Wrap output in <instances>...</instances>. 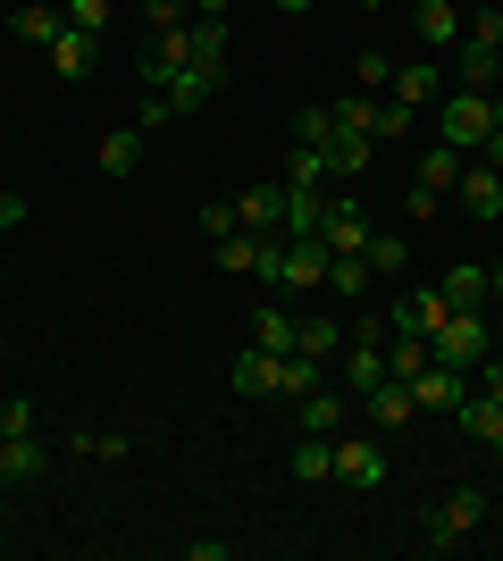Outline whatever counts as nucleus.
<instances>
[{
	"mask_svg": "<svg viewBox=\"0 0 503 561\" xmlns=\"http://www.w3.org/2000/svg\"><path fill=\"white\" fill-rule=\"evenodd\" d=\"M487 519H495V503H487L479 486H454L445 503H428V519H420V528H428L436 553H454V545H470V528H487Z\"/></svg>",
	"mask_w": 503,
	"mask_h": 561,
	"instance_id": "f257e3e1",
	"label": "nucleus"
},
{
	"mask_svg": "<svg viewBox=\"0 0 503 561\" xmlns=\"http://www.w3.org/2000/svg\"><path fill=\"white\" fill-rule=\"evenodd\" d=\"M428 352L445 360V369H479L487 352H495V335H487L479 310H445V319L428 328Z\"/></svg>",
	"mask_w": 503,
	"mask_h": 561,
	"instance_id": "f03ea898",
	"label": "nucleus"
},
{
	"mask_svg": "<svg viewBox=\"0 0 503 561\" xmlns=\"http://www.w3.org/2000/svg\"><path fill=\"white\" fill-rule=\"evenodd\" d=\"M487 135H495V93H461V84H445V142H454V151H479Z\"/></svg>",
	"mask_w": 503,
	"mask_h": 561,
	"instance_id": "7ed1b4c3",
	"label": "nucleus"
},
{
	"mask_svg": "<svg viewBox=\"0 0 503 561\" xmlns=\"http://www.w3.org/2000/svg\"><path fill=\"white\" fill-rule=\"evenodd\" d=\"M335 486H361V494H378L386 486V445L378 436H335Z\"/></svg>",
	"mask_w": 503,
	"mask_h": 561,
	"instance_id": "20e7f679",
	"label": "nucleus"
},
{
	"mask_svg": "<svg viewBox=\"0 0 503 561\" xmlns=\"http://www.w3.org/2000/svg\"><path fill=\"white\" fill-rule=\"evenodd\" d=\"M335 268V252L319 243V234H286V260H277V285H294V294H319Z\"/></svg>",
	"mask_w": 503,
	"mask_h": 561,
	"instance_id": "39448f33",
	"label": "nucleus"
},
{
	"mask_svg": "<svg viewBox=\"0 0 503 561\" xmlns=\"http://www.w3.org/2000/svg\"><path fill=\"white\" fill-rule=\"evenodd\" d=\"M386 101H403V110H428V101H445V68H436V59H395V76H386Z\"/></svg>",
	"mask_w": 503,
	"mask_h": 561,
	"instance_id": "423d86ee",
	"label": "nucleus"
},
{
	"mask_svg": "<svg viewBox=\"0 0 503 561\" xmlns=\"http://www.w3.org/2000/svg\"><path fill=\"white\" fill-rule=\"evenodd\" d=\"M454 84L461 93H495L503 84V43H454Z\"/></svg>",
	"mask_w": 503,
	"mask_h": 561,
	"instance_id": "0eeeda50",
	"label": "nucleus"
},
{
	"mask_svg": "<svg viewBox=\"0 0 503 561\" xmlns=\"http://www.w3.org/2000/svg\"><path fill=\"white\" fill-rule=\"evenodd\" d=\"M461 394H470V369H445V360H428V369L411 377V402H420V411H461Z\"/></svg>",
	"mask_w": 503,
	"mask_h": 561,
	"instance_id": "6e6552de",
	"label": "nucleus"
},
{
	"mask_svg": "<svg viewBox=\"0 0 503 561\" xmlns=\"http://www.w3.org/2000/svg\"><path fill=\"white\" fill-rule=\"evenodd\" d=\"M454 202H461V218H503V176L487 160H470L461 185H454Z\"/></svg>",
	"mask_w": 503,
	"mask_h": 561,
	"instance_id": "1a4fd4ad",
	"label": "nucleus"
},
{
	"mask_svg": "<svg viewBox=\"0 0 503 561\" xmlns=\"http://www.w3.org/2000/svg\"><path fill=\"white\" fill-rule=\"evenodd\" d=\"M9 34H18V43H59V34H68V9H59V0H18V9H9Z\"/></svg>",
	"mask_w": 503,
	"mask_h": 561,
	"instance_id": "9d476101",
	"label": "nucleus"
},
{
	"mask_svg": "<svg viewBox=\"0 0 503 561\" xmlns=\"http://www.w3.org/2000/svg\"><path fill=\"white\" fill-rule=\"evenodd\" d=\"M436 319H445V294H436V285H420V294H395V310H386V335H428Z\"/></svg>",
	"mask_w": 503,
	"mask_h": 561,
	"instance_id": "9b49d317",
	"label": "nucleus"
},
{
	"mask_svg": "<svg viewBox=\"0 0 503 561\" xmlns=\"http://www.w3.org/2000/svg\"><path fill=\"white\" fill-rule=\"evenodd\" d=\"M361 411H369V427H386V436H395V427H411V411H420V402H411L403 377H378V386L361 394Z\"/></svg>",
	"mask_w": 503,
	"mask_h": 561,
	"instance_id": "f8f14e48",
	"label": "nucleus"
},
{
	"mask_svg": "<svg viewBox=\"0 0 503 561\" xmlns=\"http://www.w3.org/2000/svg\"><path fill=\"white\" fill-rule=\"evenodd\" d=\"M319 243H328L335 260H361V252H369V218H361L353 202H328V227H319Z\"/></svg>",
	"mask_w": 503,
	"mask_h": 561,
	"instance_id": "ddd939ff",
	"label": "nucleus"
},
{
	"mask_svg": "<svg viewBox=\"0 0 503 561\" xmlns=\"http://www.w3.org/2000/svg\"><path fill=\"white\" fill-rule=\"evenodd\" d=\"M319 160H328V176H361V168L378 160V135H353V126H335V135L319 142Z\"/></svg>",
	"mask_w": 503,
	"mask_h": 561,
	"instance_id": "4468645a",
	"label": "nucleus"
},
{
	"mask_svg": "<svg viewBox=\"0 0 503 561\" xmlns=\"http://www.w3.org/2000/svg\"><path fill=\"white\" fill-rule=\"evenodd\" d=\"M50 68L68 76V84H84V76L101 68V34H84V25H68V34L50 43Z\"/></svg>",
	"mask_w": 503,
	"mask_h": 561,
	"instance_id": "2eb2a0df",
	"label": "nucleus"
},
{
	"mask_svg": "<svg viewBox=\"0 0 503 561\" xmlns=\"http://www.w3.org/2000/svg\"><path fill=\"white\" fill-rule=\"evenodd\" d=\"M218 84H227V76H210V68H176L160 93H168V110H176V117H193V110H210V101H218Z\"/></svg>",
	"mask_w": 503,
	"mask_h": 561,
	"instance_id": "dca6fc26",
	"label": "nucleus"
},
{
	"mask_svg": "<svg viewBox=\"0 0 503 561\" xmlns=\"http://www.w3.org/2000/svg\"><path fill=\"white\" fill-rule=\"evenodd\" d=\"M277 218H286V176H277V185H252V193H236V227H243V234H268Z\"/></svg>",
	"mask_w": 503,
	"mask_h": 561,
	"instance_id": "f3484780",
	"label": "nucleus"
},
{
	"mask_svg": "<svg viewBox=\"0 0 503 561\" xmlns=\"http://www.w3.org/2000/svg\"><path fill=\"white\" fill-rule=\"evenodd\" d=\"M436 294H445V310H479V302H495V285H487V268H479V260H454Z\"/></svg>",
	"mask_w": 503,
	"mask_h": 561,
	"instance_id": "a211bd4d",
	"label": "nucleus"
},
{
	"mask_svg": "<svg viewBox=\"0 0 503 561\" xmlns=\"http://www.w3.org/2000/svg\"><path fill=\"white\" fill-rule=\"evenodd\" d=\"M227 377H236V394H243V402H277V352H261V344H252V352H243V360H236Z\"/></svg>",
	"mask_w": 503,
	"mask_h": 561,
	"instance_id": "6ab92c4d",
	"label": "nucleus"
},
{
	"mask_svg": "<svg viewBox=\"0 0 503 561\" xmlns=\"http://www.w3.org/2000/svg\"><path fill=\"white\" fill-rule=\"evenodd\" d=\"M411 25H420V43H428L436 59H445V50H454V34H461L454 0H420V9H411Z\"/></svg>",
	"mask_w": 503,
	"mask_h": 561,
	"instance_id": "aec40b11",
	"label": "nucleus"
},
{
	"mask_svg": "<svg viewBox=\"0 0 503 561\" xmlns=\"http://www.w3.org/2000/svg\"><path fill=\"white\" fill-rule=\"evenodd\" d=\"M294 420H302V436H344L353 411H344L335 394H302V402H294Z\"/></svg>",
	"mask_w": 503,
	"mask_h": 561,
	"instance_id": "412c9836",
	"label": "nucleus"
},
{
	"mask_svg": "<svg viewBox=\"0 0 503 561\" xmlns=\"http://www.w3.org/2000/svg\"><path fill=\"white\" fill-rule=\"evenodd\" d=\"M454 420H461V436H479V445L495 453V436H503V402H495V394H461Z\"/></svg>",
	"mask_w": 503,
	"mask_h": 561,
	"instance_id": "4be33fe9",
	"label": "nucleus"
},
{
	"mask_svg": "<svg viewBox=\"0 0 503 561\" xmlns=\"http://www.w3.org/2000/svg\"><path fill=\"white\" fill-rule=\"evenodd\" d=\"M294 328H302V319H294L286 302H261V310H252V344H261V352H294Z\"/></svg>",
	"mask_w": 503,
	"mask_h": 561,
	"instance_id": "5701e85b",
	"label": "nucleus"
},
{
	"mask_svg": "<svg viewBox=\"0 0 503 561\" xmlns=\"http://www.w3.org/2000/svg\"><path fill=\"white\" fill-rule=\"evenodd\" d=\"M144 168V126H118V135H101V176H135Z\"/></svg>",
	"mask_w": 503,
	"mask_h": 561,
	"instance_id": "b1692460",
	"label": "nucleus"
},
{
	"mask_svg": "<svg viewBox=\"0 0 503 561\" xmlns=\"http://www.w3.org/2000/svg\"><path fill=\"white\" fill-rule=\"evenodd\" d=\"M43 469H50V453L34 445V436H9V445H0V478H18V486H34Z\"/></svg>",
	"mask_w": 503,
	"mask_h": 561,
	"instance_id": "393cba45",
	"label": "nucleus"
},
{
	"mask_svg": "<svg viewBox=\"0 0 503 561\" xmlns=\"http://www.w3.org/2000/svg\"><path fill=\"white\" fill-rule=\"evenodd\" d=\"M294 352H302V360H335V352H344V328L319 310V319H302V328H294Z\"/></svg>",
	"mask_w": 503,
	"mask_h": 561,
	"instance_id": "a878e982",
	"label": "nucleus"
},
{
	"mask_svg": "<svg viewBox=\"0 0 503 561\" xmlns=\"http://www.w3.org/2000/svg\"><path fill=\"white\" fill-rule=\"evenodd\" d=\"M428 360H436L428 335H386V377H403V386H411V377L428 369Z\"/></svg>",
	"mask_w": 503,
	"mask_h": 561,
	"instance_id": "bb28decb",
	"label": "nucleus"
},
{
	"mask_svg": "<svg viewBox=\"0 0 503 561\" xmlns=\"http://www.w3.org/2000/svg\"><path fill=\"white\" fill-rule=\"evenodd\" d=\"M461 168H470V151H454V142H436L428 160H420V185H428V193H454V185H461Z\"/></svg>",
	"mask_w": 503,
	"mask_h": 561,
	"instance_id": "cd10ccee",
	"label": "nucleus"
},
{
	"mask_svg": "<svg viewBox=\"0 0 503 561\" xmlns=\"http://www.w3.org/2000/svg\"><path fill=\"white\" fill-rule=\"evenodd\" d=\"M319 394V360H302V352H277V402H302Z\"/></svg>",
	"mask_w": 503,
	"mask_h": 561,
	"instance_id": "c85d7f7f",
	"label": "nucleus"
},
{
	"mask_svg": "<svg viewBox=\"0 0 503 561\" xmlns=\"http://www.w3.org/2000/svg\"><path fill=\"white\" fill-rule=\"evenodd\" d=\"M319 227H328V202L286 185V218H277V234H319Z\"/></svg>",
	"mask_w": 503,
	"mask_h": 561,
	"instance_id": "c756f323",
	"label": "nucleus"
},
{
	"mask_svg": "<svg viewBox=\"0 0 503 561\" xmlns=\"http://www.w3.org/2000/svg\"><path fill=\"white\" fill-rule=\"evenodd\" d=\"M328 110H335V126H353V135H378V93H361V84H353V93H335Z\"/></svg>",
	"mask_w": 503,
	"mask_h": 561,
	"instance_id": "7c9ffc66",
	"label": "nucleus"
},
{
	"mask_svg": "<svg viewBox=\"0 0 503 561\" xmlns=\"http://www.w3.org/2000/svg\"><path fill=\"white\" fill-rule=\"evenodd\" d=\"M369 268H386V277H395V268H411V234H395V227H369Z\"/></svg>",
	"mask_w": 503,
	"mask_h": 561,
	"instance_id": "2f4dec72",
	"label": "nucleus"
},
{
	"mask_svg": "<svg viewBox=\"0 0 503 561\" xmlns=\"http://www.w3.org/2000/svg\"><path fill=\"white\" fill-rule=\"evenodd\" d=\"M294 478H335V436H302V445H294Z\"/></svg>",
	"mask_w": 503,
	"mask_h": 561,
	"instance_id": "473e14b6",
	"label": "nucleus"
},
{
	"mask_svg": "<svg viewBox=\"0 0 503 561\" xmlns=\"http://www.w3.org/2000/svg\"><path fill=\"white\" fill-rule=\"evenodd\" d=\"M369 277H378L369 260H335V268H328V294H335V302H361V294H369Z\"/></svg>",
	"mask_w": 503,
	"mask_h": 561,
	"instance_id": "72a5a7b5",
	"label": "nucleus"
},
{
	"mask_svg": "<svg viewBox=\"0 0 503 561\" xmlns=\"http://www.w3.org/2000/svg\"><path fill=\"white\" fill-rule=\"evenodd\" d=\"M319 176H328V160H319L311 142H294V160H286V185H294V193H319Z\"/></svg>",
	"mask_w": 503,
	"mask_h": 561,
	"instance_id": "f704fd0d",
	"label": "nucleus"
},
{
	"mask_svg": "<svg viewBox=\"0 0 503 561\" xmlns=\"http://www.w3.org/2000/svg\"><path fill=\"white\" fill-rule=\"evenodd\" d=\"M68 453H84V461H126V436H93V427H84V436H68Z\"/></svg>",
	"mask_w": 503,
	"mask_h": 561,
	"instance_id": "c9c22d12",
	"label": "nucleus"
},
{
	"mask_svg": "<svg viewBox=\"0 0 503 561\" xmlns=\"http://www.w3.org/2000/svg\"><path fill=\"white\" fill-rule=\"evenodd\" d=\"M386 76H395L386 50H361V59H353V84H361V93H386Z\"/></svg>",
	"mask_w": 503,
	"mask_h": 561,
	"instance_id": "e433bc0d",
	"label": "nucleus"
},
{
	"mask_svg": "<svg viewBox=\"0 0 503 561\" xmlns=\"http://www.w3.org/2000/svg\"><path fill=\"white\" fill-rule=\"evenodd\" d=\"M294 135H302V142H311V151H319V142L335 135V110H328V101H311V110L294 117Z\"/></svg>",
	"mask_w": 503,
	"mask_h": 561,
	"instance_id": "4c0bfd02",
	"label": "nucleus"
},
{
	"mask_svg": "<svg viewBox=\"0 0 503 561\" xmlns=\"http://www.w3.org/2000/svg\"><path fill=\"white\" fill-rule=\"evenodd\" d=\"M68 9V25H84V34H110V0H59Z\"/></svg>",
	"mask_w": 503,
	"mask_h": 561,
	"instance_id": "58836bf2",
	"label": "nucleus"
},
{
	"mask_svg": "<svg viewBox=\"0 0 503 561\" xmlns=\"http://www.w3.org/2000/svg\"><path fill=\"white\" fill-rule=\"evenodd\" d=\"M185 9H193V0H144V25H151V34H176Z\"/></svg>",
	"mask_w": 503,
	"mask_h": 561,
	"instance_id": "ea45409f",
	"label": "nucleus"
},
{
	"mask_svg": "<svg viewBox=\"0 0 503 561\" xmlns=\"http://www.w3.org/2000/svg\"><path fill=\"white\" fill-rule=\"evenodd\" d=\"M193 227L210 234V243H218V234H236V202H202V210H193Z\"/></svg>",
	"mask_w": 503,
	"mask_h": 561,
	"instance_id": "a19ab883",
	"label": "nucleus"
},
{
	"mask_svg": "<svg viewBox=\"0 0 503 561\" xmlns=\"http://www.w3.org/2000/svg\"><path fill=\"white\" fill-rule=\"evenodd\" d=\"M411 117H420V110H403V101H386V93H378V135H386V142L411 135Z\"/></svg>",
	"mask_w": 503,
	"mask_h": 561,
	"instance_id": "79ce46f5",
	"label": "nucleus"
},
{
	"mask_svg": "<svg viewBox=\"0 0 503 561\" xmlns=\"http://www.w3.org/2000/svg\"><path fill=\"white\" fill-rule=\"evenodd\" d=\"M0 436H34V402H0Z\"/></svg>",
	"mask_w": 503,
	"mask_h": 561,
	"instance_id": "37998d69",
	"label": "nucleus"
},
{
	"mask_svg": "<svg viewBox=\"0 0 503 561\" xmlns=\"http://www.w3.org/2000/svg\"><path fill=\"white\" fill-rule=\"evenodd\" d=\"M227 553H236L227 537H185V561H227Z\"/></svg>",
	"mask_w": 503,
	"mask_h": 561,
	"instance_id": "c03bdc74",
	"label": "nucleus"
},
{
	"mask_svg": "<svg viewBox=\"0 0 503 561\" xmlns=\"http://www.w3.org/2000/svg\"><path fill=\"white\" fill-rule=\"evenodd\" d=\"M25 210H34L25 193H0V234H18V227H25Z\"/></svg>",
	"mask_w": 503,
	"mask_h": 561,
	"instance_id": "a18cd8bd",
	"label": "nucleus"
},
{
	"mask_svg": "<svg viewBox=\"0 0 503 561\" xmlns=\"http://www.w3.org/2000/svg\"><path fill=\"white\" fill-rule=\"evenodd\" d=\"M470 43H503V9H479V18H470Z\"/></svg>",
	"mask_w": 503,
	"mask_h": 561,
	"instance_id": "49530a36",
	"label": "nucleus"
},
{
	"mask_svg": "<svg viewBox=\"0 0 503 561\" xmlns=\"http://www.w3.org/2000/svg\"><path fill=\"white\" fill-rule=\"evenodd\" d=\"M168 117H176V110H168V93H144V110H135V126H168Z\"/></svg>",
	"mask_w": 503,
	"mask_h": 561,
	"instance_id": "de8ad7c7",
	"label": "nucleus"
},
{
	"mask_svg": "<svg viewBox=\"0 0 503 561\" xmlns=\"http://www.w3.org/2000/svg\"><path fill=\"white\" fill-rule=\"evenodd\" d=\"M479 160H487V168H495V176H503V126H495V135L479 142Z\"/></svg>",
	"mask_w": 503,
	"mask_h": 561,
	"instance_id": "09e8293b",
	"label": "nucleus"
},
{
	"mask_svg": "<svg viewBox=\"0 0 503 561\" xmlns=\"http://www.w3.org/2000/svg\"><path fill=\"white\" fill-rule=\"evenodd\" d=\"M227 9H236V0H193V18H210V25H227Z\"/></svg>",
	"mask_w": 503,
	"mask_h": 561,
	"instance_id": "8fccbe9b",
	"label": "nucleus"
},
{
	"mask_svg": "<svg viewBox=\"0 0 503 561\" xmlns=\"http://www.w3.org/2000/svg\"><path fill=\"white\" fill-rule=\"evenodd\" d=\"M487 285H495V302H503V260H487Z\"/></svg>",
	"mask_w": 503,
	"mask_h": 561,
	"instance_id": "3c124183",
	"label": "nucleus"
},
{
	"mask_svg": "<svg viewBox=\"0 0 503 561\" xmlns=\"http://www.w3.org/2000/svg\"><path fill=\"white\" fill-rule=\"evenodd\" d=\"M268 9H286V18H302V9H311V0H268Z\"/></svg>",
	"mask_w": 503,
	"mask_h": 561,
	"instance_id": "603ef678",
	"label": "nucleus"
},
{
	"mask_svg": "<svg viewBox=\"0 0 503 561\" xmlns=\"http://www.w3.org/2000/svg\"><path fill=\"white\" fill-rule=\"evenodd\" d=\"M495 126H503V84H495Z\"/></svg>",
	"mask_w": 503,
	"mask_h": 561,
	"instance_id": "864d4df0",
	"label": "nucleus"
},
{
	"mask_svg": "<svg viewBox=\"0 0 503 561\" xmlns=\"http://www.w3.org/2000/svg\"><path fill=\"white\" fill-rule=\"evenodd\" d=\"M369 9H386V0H369Z\"/></svg>",
	"mask_w": 503,
	"mask_h": 561,
	"instance_id": "5fc2aeb1",
	"label": "nucleus"
},
{
	"mask_svg": "<svg viewBox=\"0 0 503 561\" xmlns=\"http://www.w3.org/2000/svg\"><path fill=\"white\" fill-rule=\"evenodd\" d=\"M0 445H9V436H0Z\"/></svg>",
	"mask_w": 503,
	"mask_h": 561,
	"instance_id": "6e6d98bb",
	"label": "nucleus"
},
{
	"mask_svg": "<svg viewBox=\"0 0 503 561\" xmlns=\"http://www.w3.org/2000/svg\"><path fill=\"white\" fill-rule=\"evenodd\" d=\"M0 352H9V344H0Z\"/></svg>",
	"mask_w": 503,
	"mask_h": 561,
	"instance_id": "4d7b16f0",
	"label": "nucleus"
}]
</instances>
